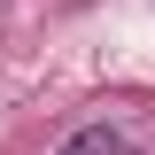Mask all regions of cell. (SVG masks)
<instances>
[{
	"label": "cell",
	"instance_id": "cell-1",
	"mask_svg": "<svg viewBox=\"0 0 155 155\" xmlns=\"http://www.w3.org/2000/svg\"><path fill=\"white\" fill-rule=\"evenodd\" d=\"M62 155H116V140H109V132H78Z\"/></svg>",
	"mask_w": 155,
	"mask_h": 155
}]
</instances>
